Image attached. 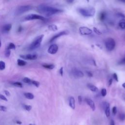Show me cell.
Here are the masks:
<instances>
[{"label":"cell","mask_w":125,"mask_h":125,"mask_svg":"<svg viewBox=\"0 0 125 125\" xmlns=\"http://www.w3.org/2000/svg\"><path fill=\"white\" fill-rule=\"evenodd\" d=\"M37 10L40 13L46 16H50L62 12V10L61 9L45 4L39 5Z\"/></svg>","instance_id":"cell-1"},{"label":"cell","mask_w":125,"mask_h":125,"mask_svg":"<svg viewBox=\"0 0 125 125\" xmlns=\"http://www.w3.org/2000/svg\"><path fill=\"white\" fill-rule=\"evenodd\" d=\"M78 11L82 16L86 17H93L96 12V10L93 7L80 8L78 9Z\"/></svg>","instance_id":"cell-2"},{"label":"cell","mask_w":125,"mask_h":125,"mask_svg":"<svg viewBox=\"0 0 125 125\" xmlns=\"http://www.w3.org/2000/svg\"><path fill=\"white\" fill-rule=\"evenodd\" d=\"M44 37L43 35H41L36 37L34 41L32 42L29 46V49L30 50H33L39 48L41 44L42 39Z\"/></svg>","instance_id":"cell-3"},{"label":"cell","mask_w":125,"mask_h":125,"mask_svg":"<svg viewBox=\"0 0 125 125\" xmlns=\"http://www.w3.org/2000/svg\"><path fill=\"white\" fill-rule=\"evenodd\" d=\"M115 45H116L115 41L112 38H108L106 40L105 42V47L106 49L109 51H111L113 50L115 47Z\"/></svg>","instance_id":"cell-4"},{"label":"cell","mask_w":125,"mask_h":125,"mask_svg":"<svg viewBox=\"0 0 125 125\" xmlns=\"http://www.w3.org/2000/svg\"><path fill=\"white\" fill-rule=\"evenodd\" d=\"M31 9L32 6L29 5L20 6L17 8L15 12V14L16 15H19L23 13H24L26 12H27L28 11L31 10Z\"/></svg>","instance_id":"cell-5"},{"label":"cell","mask_w":125,"mask_h":125,"mask_svg":"<svg viewBox=\"0 0 125 125\" xmlns=\"http://www.w3.org/2000/svg\"><path fill=\"white\" fill-rule=\"evenodd\" d=\"M24 19L26 21H31L34 20H40L42 21H44L46 20V19L44 17L36 14H29L24 18Z\"/></svg>","instance_id":"cell-6"},{"label":"cell","mask_w":125,"mask_h":125,"mask_svg":"<svg viewBox=\"0 0 125 125\" xmlns=\"http://www.w3.org/2000/svg\"><path fill=\"white\" fill-rule=\"evenodd\" d=\"M80 33L82 35H89L92 33V31L86 26H81L79 29Z\"/></svg>","instance_id":"cell-7"},{"label":"cell","mask_w":125,"mask_h":125,"mask_svg":"<svg viewBox=\"0 0 125 125\" xmlns=\"http://www.w3.org/2000/svg\"><path fill=\"white\" fill-rule=\"evenodd\" d=\"M20 57L25 60H35L38 58V55L36 54H28L26 55H21Z\"/></svg>","instance_id":"cell-8"},{"label":"cell","mask_w":125,"mask_h":125,"mask_svg":"<svg viewBox=\"0 0 125 125\" xmlns=\"http://www.w3.org/2000/svg\"><path fill=\"white\" fill-rule=\"evenodd\" d=\"M72 72L73 76L76 78H82L84 76V74L83 73V72L80 70H79L76 68L73 69L72 71Z\"/></svg>","instance_id":"cell-9"},{"label":"cell","mask_w":125,"mask_h":125,"mask_svg":"<svg viewBox=\"0 0 125 125\" xmlns=\"http://www.w3.org/2000/svg\"><path fill=\"white\" fill-rule=\"evenodd\" d=\"M69 32L67 31H62L58 33H57V34L55 35L54 36H53L51 39H50L49 42H54L55 40H56V39H57L58 38L63 36V35H67Z\"/></svg>","instance_id":"cell-10"},{"label":"cell","mask_w":125,"mask_h":125,"mask_svg":"<svg viewBox=\"0 0 125 125\" xmlns=\"http://www.w3.org/2000/svg\"><path fill=\"white\" fill-rule=\"evenodd\" d=\"M58 50V46L56 44H51L48 48L47 52L50 54H56Z\"/></svg>","instance_id":"cell-11"},{"label":"cell","mask_w":125,"mask_h":125,"mask_svg":"<svg viewBox=\"0 0 125 125\" xmlns=\"http://www.w3.org/2000/svg\"><path fill=\"white\" fill-rule=\"evenodd\" d=\"M104 108L105 110V113L106 115V116L107 117H109L110 114V107H109V104L108 103L104 102Z\"/></svg>","instance_id":"cell-12"},{"label":"cell","mask_w":125,"mask_h":125,"mask_svg":"<svg viewBox=\"0 0 125 125\" xmlns=\"http://www.w3.org/2000/svg\"><path fill=\"white\" fill-rule=\"evenodd\" d=\"M85 101L93 111H94L95 110L96 107H95V104H94V102L92 100L89 98H85Z\"/></svg>","instance_id":"cell-13"},{"label":"cell","mask_w":125,"mask_h":125,"mask_svg":"<svg viewBox=\"0 0 125 125\" xmlns=\"http://www.w3.org/2000/svg\"><path fill=\"white\" fill-rule=\"evenodd\" d=\"M12 28V25L10 23H8V24H5L2 28V31L3 33H8L11 29Z\"/></svg>","instance_id":"cell-14"},{"label":"cell","mask_w":125,"mask_h":125,"mask_svg":"<svg viewBox=\"0 0 125 125\" xmlns=\"http://www.w3.org/2000/svg\"><path fill=\"white\" fill-rule=\"evenodd\" d=\"M69 105L70 107L74 109L75 108V101L73 97H70L69 98Z\"/></svg>","instance_id":"cell-15"},{"label":"cell","mask_w":125,"mask_h":125,"mask_svg":"<svg viewBox=\"0 0 125 125\" xmlns=\"http://www.w3.org/2000/svg\"><path fill=\"white\" fill-rule=\"evenodd\" d=\"M87 87L91 91H92L93 92H97L98 91V88L96 86H95L94 85H93L92 84L88 83L87 84Z\"/></svg>","instance_id":"cell-16"},{"label":"cell","mask_w":125,"mask_h":125,"mask_svg":"<svg viewBox=\"0 0 125 125\" xmlns=\"http://www.w3.org/2000/svg\"><path fill=\"white\" fill-rule=\"evenodd\" d=\"M24 96L26 98L29 100H32L34 98V95L30 92H25L24 93Z\"/></svg>","instance_id":"cell-17"},{"label":"cell","mask_w":125,"mask_h":125,"mask_svg":"<svg viewBox=\"0 0 125 125\" xmlns=\"http://www.w3.org/2000/svg\"><path fill=\"white\" fill-rule=\"evenodd\" d=\"M48 28L49 30L52 31H56L58 30V27L55 24H50L48 26Z\"/></svg>","instance_id":"cell-18"},{"label":"cell","mask_w":125,"mask_h":125,"mask_svg":"<svg viewBox=\"0 0 125 125\" xmlns=\"http://www.w3.org/2000/svg\"><path fill=\"white\" fill-rule=\"evenodd\" d=\"M17 63H18V65H19V66H24L26 64L27 62L24 61V60H21V59H18L17 60Z\"/></svg>","instance_id":"cell-19"},{"label":"cell","mask_w":125,"mask_h":125,"mask_svg":"<svg viewBox=\"0 0 125 125\" xmlns=\"http://www.w3.org/2000/svg\"><path fill=\"white\" fill-rule=\"evenodd\" d=\"M42 66L49 69H53L55 67V65L53 64H42Z\"/></svg>","instance_id":"cell-20"},{"label":"cell","mask_w":125,"mask_h":125,"mask_svg":"<svg viewBox=\"0 0 125 125\" xmlns=\"http://www.w3.org/2000/svg\"><path fill=\"white\" fill-rule=\"evenodd\" d=\"M119 25L121 28L125 29V20L123 19L121 20L119 22Z\"/></svg>","instance_id":"cell-21"},{"label":"cell","mask_w":125,"mask_h":125,"mask_svg":"<svg viewBox=\"0 0 125 125\" xmlns=\"http://www.w3.org/2000/svg\"><path fill=\"white\" fill-rule=\"evenodd\" d=\"M105 16H106V13L104 12H101L99 15L100 20L101 21H104L105 18Z\"/></svg>","instance_id":"cell-22"},{"label":"cell","mask_w":125,"mask_h":125,"mask_svg":"<svg viewBox=\"0 0 125 125\" xmlns=\"http://www.w3.org/2000/svg\"><path fill=\"white\" fill-rule=\"evenodd\" d=\"M14 86H17V87H22V84L20 82H13L12 83Z\"/></svg>","instance_id":"cell-23"},{"label":"cell","mask_w":125,"mask_h":125,"mask_svg":"<svg viewBox=\"0 0 125 125\" xmlns=\"http://www.w3.org/2000/svg\"><path fill=\"white\" fill-rule=\"evenodd\" d=\"M7 48L9 49V50H11V49H15L16 48V45L12 42H10L9 44H8V46L7 47Z\"/></svg>","instance_id":"cell-24"},{"label":"cell","mask_w":125,"mask_h":125,"mask_svg":"<svg viewBox=\"0 0 125 125\" xmlns=\"http://www.w3.org/2000/svg\"><path fill=\"white\" fill-rule=\"evenodd\" d=\"M5 62L2 61H0V70H3L5 69Z\"/></svg>","instance_id":"cell-25"},{"label":"cell","mask_w":125,"mask_h":125,"mask_svg":"<svg viewBox=\"0 0 125 125\" xmlns=\"http://www.w3.org/2000/svg\"><path fill=\"white\" fill-rule=\"evenodd\" d=\"M23 82L25 83H31V80L29 78H27V77H24L23 80H22Z\"/></svg>","instance_id":"cell-26"},{"label":"cell","mask_w":125,"mask_h":125,"mask_svg":"<svg viewBox=\"0 0 125 125\" xmlns=\"http://www.w3.org/2000/svg\"><path fill=\"white\" fill-rule=\"evenodd\" d=\"M5 53V57H7V58H8V57H9L10 56V55L11 51H10V50L8 49L7 48H6V49H5V53Z\"/></svg>","instance_id":"cell-27"},{"label":"cell","mask_w":125,"mask_h":125,"mask_svg":"<svg viewBox=\"0 0 125 125\" xmlns=\"http://www.w3.org/2000/svg\"><path fill=\"white\" fill-rule=\"evenodd\" d=\"M31 83L32 84H33L34 85H35L37 87H38L40 85V83L38 81H34V80H32L31 81Z\"/></svg>","instance_id":"cell-28"},{"label":"cell","mask_w":125,"mask_h":125,"mask_svg":"<svg viewBox=\"0 0 125 125\" xmlns=\"http://www.w3.org/2000/svg\"><path fill=\"white\" fill-rule=\"evenodd\" d=\"M23 107L24 108L28 111H30V110L32 109V106L30 105H27V104H24L23 105Z\"/></svg>","instance_id":"cell-29"},{"label":"cell","mask_w":125,"mask_h":125,"mask_svg":"<svg viewBox=\"0 0 125 125\" xmlns=\"http://www.w3.org/2000/svg\"><path fill=\"white\" fill-rule=\"evenodd\" d=\"M119 119L121 121H124L125 120V114L124 113H120L119 116Z\"/></svg>","instance_id":"cell-30"},{"label":"cell","mask_w":125,"mask_h":125,"mask_svg":"<svg viewBox=\"0 0 125 125\" xmlns=\"http://www.w3.org/2000/svg\"><path fill=\"white\" fill-rule=\"evenodd\" d=\"M101 95L102 96L104 97L106 95V90L105 88H103L101 90Z\"/></svg>","instance_id":"cell-31"},{"label":"cell","mask_w":125,"mask_h":125,"mask_svg":"<svg viewBox=\"0 0 125 125\" xmlns=\"http://www.w3.org/2000/svg\"><path fill=\"white\" fill-rule=\"evenodd\" d=\"M93 30H94V31L97 34H98V35H101V34H102V32H101V31H100L98 28H97L96 27H94L93 28Z\"/></svg>","instance_id":"cell-32"},{"label":"cell","mask_w":125,"mask_h":125,"mask_svg":"<svg viewBox=\"0 0 125 125\" xmlns=\"http://www.w3.org/2000/svg\"><path fill=\"white\" fill-rule=\"evenodd\" d=\"M0 110L2 111H6L7 110V108L6 106L3 105H0Z\"/></svg>","instance_id":"cell-33"},{"label":"cell","mask_w":125,"mask_h":125,"mask_svg":"<svg viewBox=\"0 0 125 125\" xmlns=\"http://www.w3.org/2000/svg\"><path fill=\"white\" fill-rule=\"evenodd\" d=\"M112 113L113 114V115H115L117 113V107L116 106H113L112 109Z\"/></svg>","instance_id":"cell-34"},{"label":"cell","mask_w":125,"mask_h":125,"mask_svg":"<svg viewBox=\"0 0 125 125\" xmlns=\"http://www.w3.org/2000/svg\"><path fill=\"white\" fill-rule=\"evenodd\" d=\"M0 99L2 100H3V101H7L8 100L3 95H1V94H0Z\"/></svg>","instance_id":"cell-35"},{"label":"cell","mask_w":125,"mask_h":125,"mask_svg":"<svg viewBox=\"0 0 125 125\" xmlns=\"http://www.w3.org/2000/svg\"><path fill=\"white\" fill-rule=\"evenodd\" d=\"M113 78L115 80V81H116L117 82H118V78L116 73H114L113 74Z\"/></svg>","instance_id":"cell-36"},{"label":"cell","mask_w":125,"mask_h":125,"mask_svg":"<svg viewBox=\"0 0 125 125\" xmlns=\"http://www.w3.org/2000/svg\"><path fill=\"white\" fill-rule=\"evenodd\" d=\"M119 64H125V57L124 58H123L122 60H121L119 62Z\"/></svg>","instance_id":"cell-37"},{"label":"cell","mask_w":125,"mask_h":125,"mask_svg":"<svg viewBox=\"0 0 125 125\" xmlns=\"http://www.w3.org/2000/svg\"><path fill=\"white\" fill-rule=\"evenodd\" d=\"M59 72H60V75L62 76L63 75V67H62L60 68V70H59Z\"/></svg>","instance_id":"cell-38"},{"label":"cell","mask_w":125,"mask_h":125,"mask_svg":"<svg viewBox=\"0 0 125 125\" xmlns=\"http://www.w3.org/2000/svg\"><path fill=\"white\" fill-rule=\"evenodd\" d=\"M78 102H79V104H81L82 102V98L81 96H78Z\"/></svg>","instance_id":"cell-39"},{"label":"cell","mask_w":125,"mask_h":125,"mask_svg":"<svg viewBox=\"0 0 125 125\" xmlns=\"http://www.w3.org/2000/svg\"><path fill=\"white\" fill-rule=\"evenodd\" d=\"M4 93L5 94V95H6V96H9L10 95V92H9L8 90H5L4 91Z\"/></svg>","instance_id":"cell-40"},{"label":"cell","mask_w":125,"mask_h":125,"mask_svg":"<svg viewBox=\"0 0 125 125\" xmlns=\"http://www.w3.org/2000/svg\"><path fill=\"white\" fill-rule=\"evenodd\" d=\"M86 73H87V75H88L89 77H92V76H93L92 73L91 72H89V71H86Z\"/></svg>","instance_id":"cell-41"},{"label":"cell","mask_w":125,"mask_h":125,"mask_svg":"<svg viewBox=\"0 0 125 125\" xmlns=\"http://www.w3.org/2000/svg\"><path fill=\"white\" fill-rule=\"evenodd\" d=\"M112 83V79H110L109 80L108 82V85L109 86L110 85H111Z\"/></svg>","instance_id":"cell-42"},{"label":"cell","mask_w":125,"mask_h":125,"mask_svg":"<svg viewBox=\"0 0 125 125\" xmlns=\"http://www.w3.org/2000/svg\"><path fill=\"white\" fill-rule=\"evenodd\" d=\"M110 125H115V123L114 121L113 120H111L110 121Z\"/></svg>","instance_id":"cell-43"},{"label":"cell","mask_w":125,"mask_h":125,"mask_svg":"<svg viewBox=\"0 0 125 125\" xmlns=\"http://www.w3.org/2000/svg\"><path fill=\"white\" fill-rule=\"evenodd\" d=\"M16 123L18 125H21L22 124V122L21 121H16Z\"/></svg>","instance_id":"cell-44"},{"label":"cell","mask_w":125,"mask_h":125,"mask_svg":"<svg viewBox=\"0 0 125 125\" xmlns=\"http://www.w3.org/2000/svg\"><path fill=\"white\" fill-rule=\"evenodd\" d=\"M122 86H123V87L125 89V83H123V84H122Z\"/></svg>","instance_id":"cell-45"},{"label":"cell","mask_w":125,"mask_h":125,"mask_svg":"<svg viewBox=\"0 0 125 125\" xmlns=\"http://www.w3.org/2000/svg\"><path fill=\"white\" fill-rule=\"evenodd\" d=\"M1 41H0V47H1Z\"/></svg>","instance_id":"cell-46"},{"label":"cell","mask_w":125,"mask_h":125,"mask_svg":"<svg viewBox=\"0 0 125 125\" xmlns=\"http://www.w3.org/2000/svg\"><path fill=\"white\" fill-rule=\"evenodd\" d=\"M29 125H33V124H29Z\"/></svg>","instance_id":"cell-47"}]
</instances>
